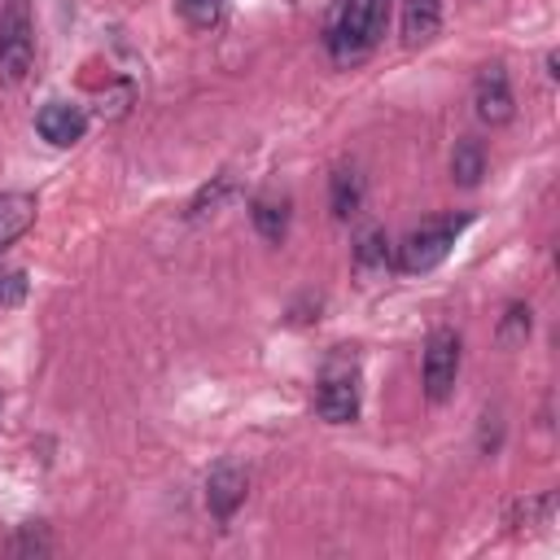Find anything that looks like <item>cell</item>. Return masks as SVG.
<instances>
[{"label":"cell","mask_w":560,"mask_h":560,"mask_svg":"<svg viewBox=\"0 0 560 560\" xmlns=\"http://www.w3.org/2000/svg\"><path fill=\"white\" fill-rule=\"evenodd\" d=\"M389 26V0H341L324 26V48L337 66L363 61Z\"/></svg>","instance_id":"6da1fadb"},{"label":"cell","mask_w":560,"mask_h":560,"mask_svg":"<svg viewBox=\"0 0 560 560\" xmlns=\"http://www.w3.org/2000/svg\"><path fill=\"white\" fill-rule=\"evenodd\" d=\"M472 223V214H438L420 228H411L398 245H394V267L407 271V276H420V271H433L438 262H446L451 245L459 241V232Z\"/></svg>","instance_id":"7a4b0ae2"},{"label":"cell","mask_w":560,"mask_h":560,"mask_svg":"<svg viewBox=\"0 0 560 560\" xmlns=\"http://www.w3.org/2000/svg\"><path fill=\"white\" fill-rule=\"evenodd\" d=\"M31 61H35L31 4L26 0H4V18H0V83L18 88L31 74Z\"/></svg>","instance_id":"3957f363"},{"label":"cell","mask_w":560,"mask_h":560,"mask_svg":"<svg viewBox=\"0 0 560 560\" xmlns=\"http://www.w3.org/2000/svg\"><path fill=\"white\" fill-rule=\"evenodd\" d=\"M459 363H464V341L455 328H433L424 341V359H420V385L429 402H446L455 394L459 381Z\"/></svg>","instance_id":"277c9868"},{"label":"cell","mask_w":560,"mask_h":560,"mask_svg":"<svg viewBox=\"0 0 560 560\" xmlns=\"http://www.w3.org/2000/svg\"><path fill=\"white\" fill-rule=\"evenodd\" d=\"M472 114L486 127H508L512 122L516 96H512V83H508L503 61H486L477 70V79H472Z\"/></svg>","instance_id":"5b68a950"},{"label":"cell","mask_w":560,"mask_h":560,"mask_svg":"<svg viewBox=\"0 0 560 560\" xmlns=\"http://www.w3.org/2000/svg\"><path fill=\"white\" fill-rule=\"evenodd\" d=\"M245 494H249V472L236 459H219L210 468V477H206V508H210V516L219 525H228L241 512Z\"/></svg>","instance_id":"8992f818"},{"label":"cell","mask_w":560,"mask_h":560,"mask_svg":"<svg viewBox=\"0 0 560 560\" xmlns=\"http://www.w3.org/2000/svg\"><path fill=\"white\" fill-rule=\"evenodd\" d=\"M315 416L324 424H354L359 420V385L350 372H324L315 385Z\"/></svg>","instance_id":"52a82bcc"},{"label":"cell","mask_w":560,"mask_h":560,"mask_svg":"<svg viewBox=\"0 0 560 560\" xmlns=\"http://www.w3.org/2000/svg\"><path fill=\"white\" fill-rule=\"evenodd\" d=\"M35 131L39 140H48L52 149H70L88 136V114L70 101H44L39 114H35Z\"/></svg>","instance_id":"ba28073f"},{"label":"cell","mask_w":560,"mask_h":560,"mask_svg":"<svg viewBox=\"0 0 560 560\" xmlns=\"http://www.w3.org/2000/svg\"><path fill=\"white\" fill-rule=\"evenodd\" d=\"M249 219H254V232L267 241V245H284L289 236V219H293V201L284 192H258L249 201Z\"/></svg>","instance_id":"9c48e42d"},{"label":"cell","mask_w":560,"mask_h":560,"mask_svg":"<svg viewBox=\"0 0 560 560\" xmlns=\"http://www.w3.org/2000/svg\"><path fill=\"white\" fill-rule=\"evenodd\" d=\"M442 31V0H402V44L424 48Z\"/></svg>","instance_id":"30bf717a"},{"label":"cell","mask_w":560,"mask_h":560,"mask_svg":"<svg viewBox=\"0 0 560 560\" xmlns=\"http://www.w3.org/2000/svg\"><path fill=\"white\" fill-rule=\"evenodd\" d=\"M35 214H39V201L31 192H0V254L35 228Z\"/></svg>","instance_id":"8fae6325"},{"label":"cell","mask_w":560,"mask_h":560,"mask_svg":"<svg viewBox=\"0 0 560 560\" xmlns=\"http://www.w3.org/2000/svg\"><path fill=\"white\" fill-rule=\"evenodd\" d=\"M328 206H332V214H337L341 223L363 210V175H359L354 166H337V171L328 175Z\"/></svg>","instance_id":"7c38bea8"},{"label":"cell","mask_w":560,"mask_h":560,"mask_svg":"<svg viewBox=\"0 0 560 560\" xmlns=\"http://www.w3.org/2000/svg\"><path fill=\"white\" fill-rule=\"evenodd\" d=\"M481 175H486V149H481V140L477 136H459L455 149H451V179L459 188H477Z\"/></svg>","instance_id":"4fadbf2b"},{"label":"cell","mask_w":560,"mask_h":560,"mask_svg":"<svg viewBox=\"0 0 560 560\" xmlns=\"http://www.w3.org/2000/svg\"><path fill=\"white\" fill-rule=\"evenodd\" d=\"M354 267L359 271H385V267H394V245H389V236H385V228H363L359 236H354Z\"/></svg>","instance_id":"5bb4252c"},{"label":"cell","mask_w":560,"mask_h":560,"mask_svg":"<svg viewBox=\"0 0 560 560\" xmlns=\"http://www.w3.org/2000/svg\"><path fill=\"white\" fill-rule=\"evenodd\" d=\"M529 332H534V311H529V302H508L503 315H499L494 341H499L503 350H516V346L529 341Z\"/></svg>","instance_id":"9a60e30c"},{"label":"cell","mask_w":560,"mask_h":560,"mask_svg":"<svg viewBox=\"0 0 560 560\" xmlns=\"http://www.w3.org/2000/svg\"><path fill=\"white\" fill-rule=\"evenodd\" d=\"M57 542H52V534H48V525H22L9 542H4V556H48Z\"/></svg>","instance_id":"2e32d148"},{"label":"cell","mask_w":560,"mask_h":560,"mask_svg":"<svg viewBox=\"0 0 560 560\" xmlns=\"http://www.w3.org/2000/svg\"><path fill=\"white\" fill-rule=\"evenodd\" d=\"M232 175H214V184H206L197 197H192V206H188V219H206V214H219V206L232 197Z\"/></svg>","instance_id":"e0dca14e"},{"label":"cell","mask_w":560,"mask_h":560,"mask_svg":"<svg viewBox=\"0 0 560 560\" xmlns=\"http://www.w3.org/2000/svg\"><path fill=\"white\" fill-rule=\"evenodd\" d=\"M223 4H228V0H179V13H184V22H188V26L210 31V26H219Z\"/></svg>","instance_id":"ac0fdd59"},{"label":"cell","mask_w":560,"mask_h":560,"mask_svg":"<svg viewBox=\"0 0 560 560\" xmlns=\"http://www.w3.org/2000/svg\"><path fill=\"white\" fill-rule=\"evenodd\" d=\"M22 302H26V271L0 267V311H13Z\"/></svg>","instance_id":"d6986e66"},{"label":"cell","mask_w":560,"mask_h":560,"mask_svg":"<svg viewBox=\"0 0 560 560\" xmlns=\"http://www.w3.org/2000/svg\"><path fill=\"white\" fill-rule=\"evenodd\" d=\"M0 18H4V0H0Z\"/></svg>","instance_id":"ffe728a7"}]
</instances>
